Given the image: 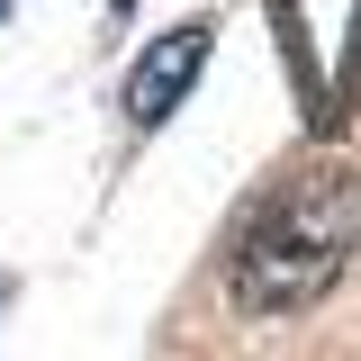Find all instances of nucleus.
I'll return each instance as SVG.
<instances>
[{"label": "nucleus", "mask_w": 361, "mask_h": 361, "mask_svg": "<svg viewBox=\"0 0 361 361\" xmlns=\"http://www.w3.org/2000/svg\"><path fill=\"white\" fill-rule=\"evenodd\" d=\"M361 244V180L316 163V172H289L253 199V217L235 226V307L244 316H298L316 307L334 280H343V253Z\"/></svg>", "instance_id": "nucleus-1"}, {"label": "nucleus", "mask_w": 361, "mask_h": 361, "mask_svg": "<svg viewBox=\"0 0 361 361\" xmlns=\"http://www.w3.org/2000/svg\"><path fill=\"white\" fill-rule=\"evenodd\" d=\"M208 18H180L163 45H145L135 54V73H127V127H163L180 99H190V82L208 73Z\"/></svg>", "instance_id": "nucleus-2"}]
</instances>
